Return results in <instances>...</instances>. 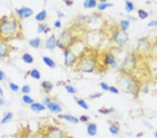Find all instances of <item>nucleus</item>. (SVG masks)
<instances>
[{
	"label": "nucleus",
	"mask_w": 157,
	"mask_h": 138,
	"mask_svg": "<svg viewBox=\"0 0 157 138\" xmlns=\"http://www.w3.org/2000/svg\"><path fill=\"white\" fill-rule=\"evenodd\" d=\"M57 17H58V19H62L65 17V14L63 13L62 11H60V10H58L57 12Z\"/></svg>",
	"instance_id": "nucleus-43"
},
{
	"label": "nucleus",
	"mask_w": 157,
	"mask_h": 138,
	"mask_svg": "<svg viewBox=\"0 0 157 138\" xmlns=\"http://www.w3.org/2000/svg\"><path fill=\"white\" fill-rule=\"evenodd\" d=\"M20 27V22L15 17L3 19L0 21V38L4 40L14 37L18 33Z\"/></svg>",
	"instance_id": "nucleus-1"
},
{
	"label": "nucleus",
	"mask_w": 157,
	"mask_h": 138,
	"mask_svg": "<svg viewBox=\"0 0 157 138\" xmlns=\"http://www.w3.org/2000/svg\"><path fill=\"white\" fill-rule=\"evenodd\" d=\"M104 63L105 65L110 66L112 69H116L117 67L116 57L113 52H108L105 55Z\"/></svg>",
	"instance_id": "nucleus-10"
},
{
	"label": "nucleus",
	"mask_w": 157,
	"mask_h": 138,
	"mask_svg": "<svg viewBox=\"0 0 157 138\" xmlns=\"http://www.w3.org/2000/svg\"><path fill=\"white\" fill-rule=\"evenodd\" d=\"M97 0H85L83 2V7L86 9H92L97 6Z\"/></svg>",
	"instance_id": "nucleus-21"
},
{
	"label": "nucleus",
	"mask_w": 157,
	"mask_h": 138,
	"mask_svg": "<svg viewBox=\"0 0 157 138\" xmlns=\"http://www.w3.org/2000/svg\"><path fill=\"white\" fill-rule=\"evenodd\" d=\"M4 104H5L4 100H3V99L2 98V97L0 96V106L3 105H4Z\"/></svg>",
	"instance_id": "nucleus-47"
},
{
	"label": "nucleus",
	"mask_w": 157,
	"mask_h": 138,
	"mask_svg": "<svg viewBox=\"0 0 157 138\" xmlns=\"http://www.w3.org/2000/svg\"><path fill=\"white\" fill-rule=\"evenodd\" d=\"M5 78V73L3 71L0 70V82L3 81Z\"/></svg>",
	"instance_id": "nucleus-44"
},
{
	"label": "nucleus",
	"mask_w": 157,
	"mask_h": 138,
	"mask_svg": "<svg viewBox=\"0 0 157 138\" xmlns=\"http://www.w3.org/2000/svg\"><path fill=\"white\" fill-rule=\"evenodd\" d=\"M101 95H102V94L97 93L96 94H94V95H91L90 97V98L94 99V98H99L100 96H101Z\"/></svg>",
	"instance_id": "nucleus-45"
},
{
	"label": "nucleus",
	"mask_w": 157,
	"mask_h": 138,
	"mask_svg": "<svg viewBox=\"0 0 157 138\" xmlns=\"http://www.w3.org/2000/svg\"><path fill=\"white\" fill-rule=\"evenodd\" d=\"M0 96H1V97L3 96V91L1 87H0Z\"/></svg>",
	"instance_id": "nucleus-49"
},
{
	"label": "nucleus",
	"mask_w": 157,
	"mask_h": 138,
	"mask_svg": "<svg viewBox=\"0 0 157 138\" xmlns=\"http://www.w3.org/2000/svg\"><path fill=\"white\" fill-rule=\"evenodd\" d=\"M22 100L23 101L24 103L27 105H31L34 102V99H33L30 96L27 95V94H24V95H23V96L22 98Z\"/></svg>",
	"instance_id": "nucleus-33"
},
{
	"label": "nucleus",
	"mask_w": 157,
	"mask_h": 138,
	"mask_svg": "<svg viewBox=\"0 0 157 138\" xmlns=\"http://www.w3.org/2000/svg\"><path fill=\"white\" fill-rule=\"evenodd\" d=\"M42 60H43V62L44 63L45 65L48 66V67L50 68V69H55L56 67L55 61L50 58V57H48V56H43L42 57Z\"/></svg>",
	"instance_id": "nucleus-20"
},
{
	"label": "nucleus",
	"mask_w": 157,
	"mask_h": 138,
	"mask_svg": "<svg viewBox=\"0 0 157 138\" xmlns=\"http://www.w3.org/2000/svg\"><path fill=\"white\" fill-rule=\"evenodd\" d=\"M27 138H38V137L36 135H29L27 137Z\"/></svg>",
	"instance_id": "nucleus-48"
},
{
	"label": "nucleus",
	"mask_w": 157,
	"mask_h": 138,
	"mask_svg": "<svg viewBox=\"0 0 157 138\" xmlns=\"http://www.w3.org/2000/svg\"><path fill=\"white\" fill-rule=\"evenodd\" d=\"M109 92H110V93L114 94H118L119 93V89L115 86H110Z\"/></svg>",
	"instance_id": "nucleus-40"
},
{
	"label": "nucleus",
	"mask_w": 157,
	"mask_h": 138,
	"mask_svg": "<svg viewBox=\"0 0 157 138\" xmlns=\"http://www.w3.org/2000/svg\"><path fill=\"white\" fill-rule=\"evenodd\" d=\"M78 119H79V121L82 122V123H88L90 120V117L85 114L81 115Z\"/></svg>",
	"instance_id": "nucleus-37"
},
{
	"label": "nucleus",
	"mask_w": 157,
	"mask_h": 138,
	"mask_svg": "<svg viewBox=\"0 0 157 138\" xmlns=\"http://www.w3.org/2000/svg\"><path fill=\"white\" fill-rule=\"evenodd\" d=\"M87 132L89 136L90 137H94L97 135L98 132V126L96 123H90L87 125Z\"/></svg>",
	"instance_id": "nucleus-15"
},
{
	"label": "nucleus",
	"mask_w": 157,
	"mask_h": 138,
	"mask_svg": "<svg viewBox=\"0 0 157 138\" xmlns=\"http://www.w3.org/2000/svg\"><path fill=\"white\" fill-rule=\"evenodd\" d=\"M29 76H30L31 78H32L33 79H35L36 80H38L41 79V74L40 73V71L38 70L34 69L29 72Z\"/></svg>",
	"instance_id": "nucleus-29"
},
{
	"label": "nucleus",
	"mask_w": 157,
	"mask_h": 138,
	"mask_svg": "<svg viewBox=\"0 0 157 138\" xmlns=\"http://www.w3.org/2000/svg\"><path fill=\"white\" fill-rule=\"evenodd\" d=\"M138 16L140 20H145L149 16V13L144 9H138Z\"/></svg>",
	"instance_id": "nucleus-32"
},
{
	"label": "nucleus",
	"mask_w": 157,
	"mask_h": 138,
	"mask_svg": "<svg viewBox=\"0 0 157 138\" xmlns=\"http://www.w3.org/2000/svg\"><path fill=\"white\" fill-rule=\"evenodd\" d=\"M113 3L110 2H106V3H99L97 4V9L99 10V11H103V10H105L106 9H107L108 8H111V7L113 6Z\"/></svg>",
	"instance_id": "nucleus-26"
},
{
	"label": "nucleus",
	"mask_w": 157,
	"mask_h": 138,
	"mask_svg": "<svg viewBox=\"0 0 157 138\" xmlns=\"http://www.w3.org/2000/svg\"><path fill=\"white\" fill-rule=\"evenodd\" d=\"M64 65L65 66H72L73 64H76L78 62V57L75 52L71 50V49H66L64 51Z\"/></svg>",
	"instance_id": "nucleus-9"
},
{
	"label": "nucleus",
	"mask_w": 157,
	"mask_h": 138,
	"mask_svg": "<svg viewBox=\"0 0 157 138\" xmlns=\"http://www.w3.org/2000/svg\"><path fill=\"white\" fill-rule=\"evenodd\" d=\"M9 88L10 89V90L13 92H17L20 89V87H19L18 85L17 84L14 83H9Z\"/></svg>",
	"instance_id": "nucleus-35"
},
{
	"label": "nucleus",
	"mask_w": 157,
	"mask_h": 138,
	"mask_svg": "<svg viewBox=\"0 0 157 138\" xmlns=\"http://www.w3.org/2000/svg\"><path fill=\"white\" fill-rule=\"evenodd\" d=\"M48 24L47 23H40L38 25L37 27V33L38 34H41V33H47L48 32Z\"/></svg>",
	"instance_id": "nucleus-31"
},
{
	"label": "nucleus",
	"mask_w": 157,
	"mask_h": 138,
	"mask_svg": "<svg viewBox=\"0 0 157 138\" xmlns=\"http://www.w3.org/2000/svg\"><path fill=\"white\" fill-rule=\"evenodd\" d=\"M75 38L72 31L66 29L61 33L60 36L57 40V46L64 51L66 49H69L73 44Z\"/></svg>",
	"instance_id": "nucleus-3"
},
{
	"label": "nucleus",
	"mask_w": 157,
	"mask_h": 138,
	"mask_svg": "<svg viewBox=\"0 0 157 138\" xmlns=\"http://www.w3.org/2000/svg\"><path fill=\"white\" fill-rule=\"evenodd\" d=\"M156 43H157V36H156Z\"/></svg>",
	"instance_id": "nucleus-52"
},
{
	"label": "nucleus",
	"mask_w": 157,
	"mask_h": 138,
	"mask_svg": "<svg viewBox=\"0 0 157 138\" xmlns=\"http://www.w3.org/2000/svg\"><path fill=\"white\" fill-rule=\"evenodd\" d=\"M97 58L93 55H85L80 57L76 62L77 69L84 73H92L97 68Z\"/></svg>",
	"instance_id": "nucleus-2"
},
{
	"label": "nucleus",
	"mask_w": 157,
	"mask_h": 138,
	"mask_svg": "<svg viewBox=\"0 0 157 138\" xmlns=\"http://www.w3.org/2000/svg\"><path fill=\"white\" fill-rule=\"evenodd\" d=\"M64 3L67 6H71L73 4V1H71V0H65Z\"/></svg>",
	"instance_id": "nucleus-46"
},
{
	"label": "nucleus",
	"mask_w": 157,
	"mask_h": 138,
	"mask_svg": "<svg viewBox=\"0 0 157 138\" xmlns=\"http://www.w3.org/2000/svg\"><path fill=\"white\" fill-rule=\"evenodd\" d=\"M76 103L80 106V107L83 108V109L87 110L90 109V106L87 104V103L85 101L84 99L82 98H78L76 100Z\"/></svg>",
	"instance_id": "nucleus-30"
},
{
	"label": "nucleus",
	"mask_w": 157,
	"mask_h": 138,
	"mask_svg": "<svg viewBox=\"0 0 157 138\" xmlns=\"http://www.w3.org/2000/svg\"><path fill=\"white\" fill-rule=\"evenodd\" d=\"M16 13L18 15V17L20 19H27L30 17L34 13V10L31 9V8L27 6H22L21 8H16L15 9Z\"/></svg>",
	"instance_id": "nucleus-11"
},
{
	"label": "nucleus",
	"mask_w": 157,
	"mask_h": 138,
	"mask_svg": "<svg viewBox=\"0 0 157 138\" xmlns=\"http://www.w3.org/2000/svg\"><path fill=\"white\" fill-rule=\"evenodd\" d=\"M148 27H156L157 26V20H151L149 21L147 24Z\"/></svg>",
	"instance_id": "nucleus-41"
},
{
	"label": "nucleus",
	"mask_w": 157,
	"mask_h": 138,
	"mask_svg": "<svg viewBox=\"0 0 157 138\" xmlns=\"http://www.w3.org/2000/svg\"><path fill=\"white\" fill-rule=\"evenodd\" d=\"M136 66V59L133 54H128L125 57L124 60L122 62V69L125 71H133Z\"/></svg>",
	"instance_id": "nucleus-8"
},
{
	"label": "nucleus",
	"mask_w": 157,
	"mask_h": 138,
	"mask_svg": "<svg viewBox=\"0 0 157 138\" xmlns=\"http://www.w3.org/2000/svg\"><path fill=\"white\" fill-rule=\"evenodd\" d=\"M8 52L9 50L8 45L3 41H0V59L4 58L6 56L8 55Z\"/></svg>",
	"instance_id": "nucleus-17"
},
{
	"label": "nucleus",
	"mask_w": 157,
	"mask_h": 138,
	"mask_svg": "<svg viewBox=\"0 0 157 138\" xmlns=\"http://www.w3.org/2000/svg\"><path fill=\"white\" fill-rule=\"evenodd\" d=\"M100 87L101 89L104 92H109V88L110 86L108 85L107 83H105V82H101L100 83Z\"/></svg>",
	"instance_id": "nucleus-38"
},
{
	"label": "nucleus",
	"mask_w": 157,
	"mask_h": 138,
	"mask_svg": "<svg viewBox=\"0 0 157 138\" xmlns=\"http://www.w3.org/2000/svg\"><path fill=\"white\" fill-rule=\"evenodd\" d=\"M48 16V13H47V10L45 9H43L39 13H38L35 15L34 19L35 20L37 21L38 22H42L43 21L45 20V19L47 18Z\"/></svg>",
	"instance_id": "nucleus-19"
},
{
	"label": "nucleus",
	"mask_w": 157,
	"mask_h": 138,
	"mask_svg": "<svg viewBox=\"0 0 157 138\" xmlns=\"http://www.w3.org/2000/svg\"><path fill=\"white\" fill-rule=\"evenodd\" d=\"M107 2V0H100V3H106Z\"/></svg>",
	"instance_id": "nucleus-50"
},
{
	"label": "nucleus",
	"mask_w": 157,
	"mask_h": 138,
	"mask_svg": "<svg viewBox=\"0 0 157 138\" xmlns=\"http://www.w3.org/2000/svg\"><path fill=\"white\" fill-rule=\"evenodd\" d=\"M41 86V88L43 89V90L44 91L46 94L50 93L54 87L53 84L50 83V81H48V80H44V81L42 82Z\"/></svg>",
	"instance_id": "nucleus-18"
},
{
	"label": "nucleus",
	"mask_w": 157,
	"mask_h": 138,
	"mask_svg": "<svg viewBox=\"0 0 157 138\" xmlns=\"http://www.w3.org/2000/svg\"><path fill=\"white\" fill-rule=\"evenodd\" d=\"M22 59L25 64H31L34 61L33 56L30 55L29 53H27V52H25V53H24L23 55H22Z\"/></svg>",
	"instance_id": "nucleus-25"
},
{
	"label": "nucleus",
	"mask_w": 157,
	"mask_h": 138,
	"mask_svg": "<svg viewBox=\"0 0 157 138\" xmlns=\"http://www.w3.org/2000/svg\"><path fill=\"white\" fill-rule=\"evenodd\" d=\"M124 9L126 11V13H131V12L133 11V10L135 9L134 3L131 1H126L124 2Z\"/></svg>",
	"instance_id": "nucleus-28"
},
{
	"label": "nucleus",
	"mask_w": 157,
	"mask_h": 138,
	"mask_svg": "<svg viewBox=\"0 0 157 138\" xmlns=\"http://www.w3.org/2000/svg\"><path fill=\"white\" fill-rule=\"evenodd\" d=\"M119 87L126 92H133L135 89V83L133 78L127 75H122L117 80Z\"/></svg>",
	"instance_id": "nucleus-4"
},
{
	"label": "nucleus",
	"mask_w": 157,
	"mask_h": 138,
	"mask_svg": "<svg viewBox=\"0 0 157 138\" xmlns=\"http://www.w3.org/2000/svg\"><path fill=\"white\" fill-rule=\"evenodd\" d=\"M64 88H65L66 91L69 94H72V95H74V94H76L77 93V89L76 88H75L74 87L72 86V85H65V86H64Z\"/></svg>",
	"instance_id": "nucleus-34"
},
{
	"label": "nucleus",
	"mask_w": 157,
	"mask_h": 138,
	"mask_svg": "<svg viewBox=\"0 0 157 138\" xmlns=\"http://www.w3.org/2000/svg\"><path fill=\"white\" fill-rule=\"evenodd\" d=\"M13 117V113L11 112H8L6 114H5V116L2 118V119L1 120L0 123L1 124H6L8 122H10L12 120V119Z\"/></svg>",
	"instance_id": "nucleus-27"
},
{
	"label": "nucleus",
	"mask_w": 157,
	"mask_h": 138,
	"mask_svg": "<svg viewBox=\"0 0 157 138\" xmlns=\"http://www.w3.org/2000/svg\"><path fill=\"white\" fill-rule=\"evenodd\" d=\"M99 112H101L103 114H109V113L113 112L115 111V110L113 108H108V109H106V108H102L101 110H99Z\"/></svg>",
	"instance_id": "nucleus-39"
},
{
	"label": "nucleus",
	"mask_w": 157,
	"mask_h": 138,
	"mask_svg": "<svg viewBox=\"0 0 157 138\" xmlns=\"http://www.w3.org/2000/svg\"><path fill=\"white\" fill-rule=\"evenodd\" d=\"M43 104L52 113L59 114L62 112V105L57 101L51 100L49 97H45L43 99Z\"/></svg>",
	"instance_id": "nucleus-7"
},
{
	"label": "nucleus",
	"mask_w": 157,
	"mask_h": 138,
	"mask_svg": "<svg viewBox=\"0 0 157 138\" xmlns=\"http://www.w3.org/2000/svg\"><path fill=\"white\" fill-rule=\"evenodd\" d=\"M131 25V20L129 19H124L119 22V27L122 30L127 31Z\"/></svg>",
	"instance_id": "nucleus-24"
},
{
	"label": "nucleus",
	"mask_w": 157,
	"mask_h": 138,
	"mask_svg": "<svg viewBox=\"0 0 157 138\" xmlns=\"http://www.w3.org/2000/svg\"><path fill=\"white\" fill-rule=\"evenodd\" d=\"M113 40L115 44L117 46L122 48L128 43L129 41V36L127 31L122 30L121 29H118L114 32L113 36Z\"/></svg>",
	"instance_id": "nucleus-5"
},
{
	"label": "nucleus",
	"mask_w": 157,
	"mask_h": 138,
	"mask_svg": "<svg viewBox=\"0 0 157 138\" xmlns=\"http://www.w3.org/2000/svg\"><path fill=\"white\" fill-rule=\"evenodd\" d=\"M21 92H22V93L24 94H24H27L28 95L31 92V87L27 85H24L21 88Z\"/></svg>",
	"instance_id": "nucleus-36"
},
{
	"label": "nucleus",
	"mask_w": 157,
	"mask_h": 138,
	"mask_svg": "<svg viewBox=\"0 0 157 138\" xmlns=\"http://www.w3.org/2000/svg\"><path fill=\"white\" fill-rule=\"evenodd\" d=\"M58 117L61 119L65 120V121L69 122V123H73V124H77L79 122V119L71 114H59L58 115Z\"/></svg>",
	"instance_id": "nucleus-14"
},
{
	"label": "nucleus",
	"mask_w": 157,
	"mask_h": 138,
	"mask_svg": "<svg viewBox=\"0 0 157 138\" xmlns=\"http://www.w3.org/2000/svg\"><path fill=\"white\" fill-rule=\"evenodd\" d=\"M150 48L149 42L146 39H139L137 46H136V51L140 53H145Z\"/></svg>",
	"instance_id": "nucleus-12"
},
{
	"label": "nucleus",
	"mask_w": 157,
	"mask_h": 138,
	"mask_svg": "<svg viewBox=\"0 0 157 138\" xmlns=\"http://www.w3.org/2000/svg\"><path fill=\"white\" fill-rule=\"evenodd\" d=\"M66 134L62 128L57 126H49L43 133L42 138H65Z\"/></svg>",
	"instance_id": "nucleus-6"
},
{
	"label": "nucleus",
	"mask_w": 157,
	"mask_h": 138,
	"mask_svg": "<svg viewBox=\"0 0 157 138\" xmlns=\"http://www.w3.org/2000/svg\"><path fill=\"white\" fill-rule=\"evenodd\" d=\"M30 109L32 110L34 112L38 113L41 112L42 111H44L46 107L43 103H37V102H34L32 104L30 105Z\"/></svg>",
	"instance_id": "nucleus-16"
},
{
	"label": "nucleus",
	"mask_w": 157,
	"mask_h": 138,
	"mask_svg": "<svg viewBox=\"0 0 157 138\" xmlns=\"http://www.w3.org/2000/svg\"><path fill=\"white\" fill-rule=\"evenodd\" d=\"M109 132L113 135H117L119 132V126L117 123H111L109 126Z\"/></svg>",
	"instance_id": "nucleus-23"
},
{
	"label": "nucleus",
	"mask_w": 157,
	"mask_h": 138,
	"mask_svg": "<svg viewBox=\"0 0 157 138\" xmlns=\"http://www.w3.org/2000/svg\"><path fill=\"white\" fill-rule=\"evenodd\" d=\"M154 135H155V137L157 138V131L156 132H155V133H154Z\"/></svg>",
	"instance_id": "nucleus-51"
},
{
	"label": "nucleus",
	"mask_w": 157,
	"mask_h": 138,
	"mask_svg": "<svg viewBox=\"0 0 157 138\" xmlns=\"http://www.w3.org/2000/svg\"><path fill=\"white\" fill-rule=\"evenodd\" d=\"M57 46V39H56V36L55 34H52L48 38L45 42V48L47 50H50V51H53L55 50V47Z\"/></svg>",
	"instance_id": "nucleus-13"
},
{
	"label": "nucleus",
	"mask_w": 157,
	"mask_h": 138,
	"mask_svg": "<svg viewBox=\"0 0 157 138\" xmlns=\"http://www.w3.org/2000/svg\"><path fill=\"white\" fill-rule=\"evenodd\" d=\"M29 45H30V47L35 49H38L40 47V45L41 44V38L36 37L34 38H31L28 42Z\"/></svg>",
	"instance_id": "nucleus-22"
},
{
	"label": "nucleus",
	"mask_w": 157,
	"mask_h": 138,
	"mask_svg": "<svg viewBox=\"0 0 157 138\" xmlns=\"http://www.w3.org/2000/svg\"><path fill=\"white\" fill-rule=\"evenodd\" d=\"M54 27L57 28V29L61 28V27H62V22L59 20H57L55 22H54Z\"/></svg>",
	"instance_id": "nucleus-42"
}]
</instances>
